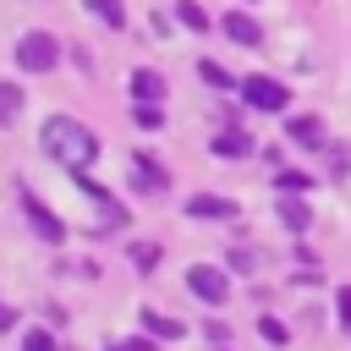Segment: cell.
I'll list each match as a JSON object with an SVG mask.
<instances>
[{"instance_id":"cell-1","label":"cell","mask_w":351,"mask_h":351,"mask_svg":"<svg viewBox=\"0 0 351 351\" xmlns=\"http://www.w3.org/2000/svg\"><path fill=\"white\" fill-rule=\"evenodd\" d=\"M38 148H44L49 159L71 165V170H88V165L99 159V137H93L82 121H71V115H49L44 132H38Z\"/></svg>"},{"instance_id":"cell-2","label":"cell","mask_w":351,"mask_h":351,"mask_svg":"<svg viewBox=\"0 0 351 351\" xmlns=\"http://www.w3.org/2000/svg\"><path fill=\"white\" fill-rule=\"evenodd\" d=\"M55 60H60V44L49 33H22V44H16V66L22 71H49Z\"/></svg>"},{"instance_id":"cell-3","label":"cell","mask_w":351,"mask_h":351,"mask_svg":"<svg viewBox=\"0 0 351 351\" xmlns=\"http://www.w3.org/2000/svg\"><path fill=\"white\" fill-rule=\"evenodd\" d=\"M241 99H247L252 110H285V104H291V88L258 71V77H247V82H241Z\"/></svg>"},{"instance_id":"cell-4","label":"cell","mask_w":351,"mask_h":351,"mask_svg":"<svg viewBox=\"0 0 351 351\" xmlns=\"http://www.w3.org/2000/svg\"><path fill=\"white\" fill-rule=\"evenodd\" d=\"M186 285H192V296H203V302H214V307L230 296V280H225L214 263H192V269H186Z\"/></svg>"},{"instance_id":"cell-5","label":"cell","mask_w":351,"mask_h":351,"mask_svg":"<svg viewBox=\"0 0 351 351\" xmlns=\"http://www.w3.org/2000/svg\"><path fill=\"white\" fill-rule=\"evenodd\" d=\"M219 33H225L230 44H241V49H258V44H263V27H258L247 11H225V16H219Z\"/></svg>"},{"instance_id":"cell-6","label":"cell","mask_w":351,"mask_h":351,"mask_svg":"<svg viewBox=\"0 0 351 351\" xmlns=\"http://www.w3.org/2000/svg\"><path fill=\"white\" fill-rule=\"evenodd\" d=\"M22 208H27L33 230H38V236H44L49 247H55V241H66V225H60V219H55V214H49V208H44V203L33 197V192H22Z\"/></svg>"},{"instance_id":"cell-7","label":"cell","mask_w":351,"mask_h":351,"mask_svg":"<svg viewBox=\"0 0 351 351\" xmlns=\"http://www.w3.org/2000/svg\"><path fill=\"white\" fill-rule=\"evenodd\" d=\"M126 88H132V99H137V104H159V99H165V77H159V71H148V66H137V71L126 77Z\"/></svg>"},{"instance_id":"cell-8","label":"cell","mask_w":351,"mask_h":351,"mask_svg":"<svg viewBox=\"0 0 351 351\" xmlns=\"http://www.w3.org/2000/svg\"><path fill=\"white\" fill-rule=\"evenodd\" d=\"M285 137H291L296 148H324V121H318V115H291V121H285Z\"/></svg>"},{"instance_id":"cell-9","label":"cell","mask_w":351,"mask_h":351,"mask_svg":"<svg viewBox=\"0 0 351 351\" xmlns=\"http://www.w3.org/2000/svg\"><path fill=\"white\" fill-rule=\"evenodd\" d=\"M208 154H214V159H247V154H252V137L236 132V126H225V132H214Z\"/></svg>"},{"instance_id":"cell-10","label":"cell","mask_w":351,"mask_h":351,"mask_svg":"<svg viewBox=\"0 0 351 351\" xmlns=\"http://www.w3.org/2000/svg\"><path fill=\"white\" fill-rule=\"evenodd\" d=\"M186 214H192V219H236V203H230V197H214V192H197V197L186 203Z\"/></svg>"},{"instance_id":"cell-11","label":"cell","mask_w":351,"mask_h":351,"mask_svg":"<svg viewBox=\"0 0 351 351\" xmlns=\"http://www.w3.org/2000/svg\"><path fill=\"white\" fill-rule=\"evenodd\" d=\"M280 219H285V230H307V225H313V208H307L296 192H280Z\"/></svg>"},{"instance_id":"cell-12","label":"cell","mask_w":351,"mask_h":351,"mask_svg":"<svg viewBox=\"0 0 351 351\" xmlns=\"http://www.w3.org/2000/svg\"><path fill=\"white\" fill-rule=\"evenodd\" d=\"M143 329L148 335H159V340H181L186 329H181V318H165V313H154V307H143Z\"/></svg>"},{"instance_id":"cell-13","label":"cell","mask_w":351,"mask_h":351,"mask_svg":"<svg viewBox=\"0 0 351 351\" xmlns=\"http://www.w3.org/2000/svg\"><path fill=\"white\" fill-rule=\"evenodd\" d=\"M88 11H93L104 27H126V5H121V0H88Z\"/></svg>"},{"instance_id":"cell-14","label":"cell","mask_w":351,"mask_h":351,"mask_svg":"<svg viewBox=\"0 0 351 351\" xmlns=\"http://www.w3.org/2000/svg\"><path fill=\"white\" fill-rule=\"evenodd\" d=\"M132 165H137V181H143V192H165V176H159V165H154L148 154H137Z\"/></svg>"},{"instance_id":"cell-15","label":"cell","mask_w":351,"mask_h":351,"mask_svg":"<svg viewBox=\"0 0 351 351\" xmlns=\"http://www.w3.org/2000/svg\"><path fill=\"white\" fill-rule=\"evenodd\" d=\"M176 16H181L192 33H203V27H208V11H203L197 0H176Z\"/></svg>"},{"instance_id":"cell-16","label":"cell","mask_w":351,"mask_h":351,"mask_svg":"<svg viewBox=\"0 0 351 351\" xmlns=\"http://www.w3.org/2000/svg\"><path fill=\"white\" fill-rule=\"evenodd\" d=\"M197 77H203L208 88H236V77H230L219 60H197Z\"/></svg>"},{"instance_id":"cell-17","label":"cell","mask_w":351,"mask_h":351,"mask_svg":"<svg viewBox=\"0 0 351 351\" xmlns=\"http://www.w3.org/2000/svg\"><path fill=\"white\" fill-rule=\"evenodd\" d=\"M16 115H22V88L0 82V121H16Z\"/></svg>"},{"instance_id":"cell-18","label":"cell","mask_w":351,"mask_h":351,"mask_svg":"<svg viewBox=\"0 0 351 351\" xmlns=\"http://www.w3.org/2000/svg\"><path fill=\"white\" fill-rule=\"evenodd\" d=\"M132 263H137L143 274H148V269H159V247H154V241H132Z\"/></svg>"},{"instance_id":"cell-19","label":"cell","mask_w":351,"mask_h":351,"mask_svg":"<svg viewBox=\"0 0 351 351\" xmlns=\"http://www.w3.org/2000/svg\"><path fill=\"white\" fill-rule=\"evenodd\" d=\"M274 186H280V192H307V186H313V176H302V170H280V176H274Z\"/></svg>"},{"instance_id":"cell-20","label":"cell","mask_w":351,"mask_h":351,"mask_svg":"<svg viewBox=\"0 0 351 351\" xmlns=\"http://www.w3.org/2000/svg\"><path fill=\"white\" fill-rule=\"evenodd\" d=\"M258 329H263V340H274V346H285V324H280V318H258Z\"/></svg>"},{"instance_id":"cell-21","label":"cell","mask_w":351,"mask_h":351,"mask_svg":"<svg viewBox=\"0 0 351 351\" xmlns=\"http://www.w3.org/2000/svg\"><path fill=\"white\" fill-rule=\"evenodd\" d=\"M22 351H55V340H49L44 329H27V340H22Z\"/></svg>"},{"instance_id":"cell-22","label":"cell","mask_w":351,"mask_h":351,"mask_svg":"<svg viewBox=\"0 0 351 351\" xmlns=\"http://www.w3.org/2000/svg\"><path fill=\"white\" fill-rule=\"evenodd\" d=\"M335 307H340V324L351 329V285H340V291H335Z\"/></svg>"},{"instance_id":"cell-23","label":"cell","mask_w":351,"mask_h":351,"mask_svg":"<svg viewBox=\"0 0 351 351\" xmlns=\"http://www.w3.org/2000/svg\"><path fill=\"white\" fill-rule=\"evenodd\" d=\"M137 126H148V132H154V126H159V110H154V104H137Z\"/></svg>"},{"instance_id":"cell-24","label":"cell","mask_w":351,"mask_h":351,"mask_svg":"<svg viewBox=\"0 0 351 351\" xmlns=\"http://www.w3.org/2000/svg\"><path fill=\"white\" fill-rule=\"evenodd\" d=\"M230 263H236L241 274H252V269H258V258H252V252H230Z\"/></svg>"},{"instance_id":"cell-25","label":"cell","mask_w":351,"mask_h":351,"mask_svg":"<svg viewBox=\"0 0 351 351\" xmlns=\"http://www.w3.org/2000/svg\"><path fill=\"white\" fill-rule=\"evenodd\" d=\"M110 351H154V346H148V340H115Z\"/></svg>"},{"instance_id":"cell-26","label":"cell","mask_w":351,"mask_h":351,"mask_svg":"<svg viewBox=\"0 0 351 351\" xmlns=\"http://www.w3.org/2000/svg\"><path fill=\"white\" fill-rule=\"evenodd\" d=\"M11 324H16V313H11L5 302H0V329H11Z\"/></svg>"}]
</instances>
